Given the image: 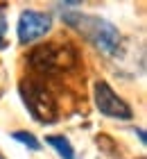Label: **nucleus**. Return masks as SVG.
I'll list each match as a JSON object with an SVG mask.
<instances>
[{
  "label": "nucleus",
  "instance_id": "1",
  "mask_svg": "<svg viewBox=\"0 0 147 159\" xmlns=\"http://www.w3.org/2000/svg\"><path fill=\"white\" fill-rule=\"evenodd\" d=\"M32 68L41 73H63V70L75 68L77 52L70 46H59V43H45L29 52Z\"/></svg>",
  "mask_w": 147,
  "mask_h": 159
},
{
  "label": "nucleus",
  "instance_id": "2",
  "mask_svg": "<svg viewBox=\"0 0 147 159\" xmlns=\"http://www.w3.org/2000/svg\"><path fill=\"white\" fill-rule=\"evenodd\" d=\"M75 30H82L84 37L93 43L100 52L104 55H118L120 52V43H122V37L118 32V27L113 23H109L104 18H88L82 14L79 23Z\"/></svg>",
  "mask_w": 147,
  "mask_h": 159
},
{
  "label": "nucleus",
  "instance_id": "3",
  "mask_svg": "<svg viewBox=\"0 0 147 159\" xmlns=\"http://www.w3.org/2000/svg\"><path fill=\"white\" fill-rule=\"evenodd\" d=\"M20 96H23L25 107L36 120H41L43 125H50V123L57 120V114H59L57 100L45 86L36 82H23L20 84Z\"/></svg>",
  "mask_w": 147,
  "mask_h": 159
},
{
  "label": "nucleus",
  "instance_id": "4",
  "mask_svg": "<svg viewBox=\"0 0 147 159\" xmlns=\"http://www.w3.org/2000/svg\"><path fill=\"white\" fill-rule=\"evenodd\" d=\"M95 107H97L100 114H104L109 118L129 120L134 116V114H131V107L124 102L106 82H95Z\"/></svg>",
  "mask_w": 147,
  "mask_h": 159
},
{
  "label": "nucleus",
  "instance_id": "5",
  "mask_svg": "<svg viewBox=\"0 0 147 159\" xmlns=\"http://www.w3.org/2000/svg\"><path fill=\"white\" fill-rule=\"evenodd\" d=\"M52 27V16L50 14H43V11H34V9H27L20 14L18 18V41L27 46V43H34L36 39L45 37Z\"/></svg>",
  "mask_w": 147,
  "mask_h": 159
},
{
  "label": "nucleus",
  "instance_id": "6",
  "mask_svg": "<svg viewBox=\"0 0 147 159\" xmlns=\"http://www.w3.org/2000/svg\"><path fill=\"white\" fill-rule=\"evenodd\" d=\"M48 146H52L57 150V155L61 159H75V148L70 146V141L66 139V136H59V134H50L45 136Z\"/></svg>",
  "mask_w": 147,
  "mask_h": 159
},
{
  "label": "nucleus",
  "instance_id": "7",
  "mask_svg": "<svg viewBox=\"0 0 147 159\" xmlns=\"http://www.w3.org/2000/svg\"><path fill=\"white\" fill-rule=\"evenodd\" d=\"M11 139H16L18 143L27 146L29 150H41V141L36 139L32 132H23V129H18V132H14V134H11Z\"/></svg>",
  "mask_w": 147,
  "mask_h": 159
},
{
  "label": "nucleus",
  "instance_id": "8",
  "mask_svg": "<svg viewBox=\"0 0 147 159\" xmlns=\"http://www.w3.org/2000/svg\"><path fill=\"white\" fill-rule=\"evenodd\" d=\"M5 32H7V23H5V18L0 16V48H5V46H7V41H5Z\"/></svg>",
  "mask_w": 147,
  "mask_h": 159
},
{
  "label": "nucleus",
  "instance_id": "9",
  "mask_svg": "<svg viewBox=\"0 0 147 159\" xmlns=\"http://www.w3.org/2000/svg\"><path fill=\"white\" fill-rule=\"evenodd\" d=\"M136 134H138V139H141V143H147V141H145V139H147V136H145V132H143V129H141V127H138V129H136Z\"/></svg>",
  "mask_w": 147,
  "mask_h": 159
},
{
  "label": "nucleus",
  "instance_id": "10",
  "mask_svg": "<svg viewBox=\"0 0 147 159\" xmlns=\"http://www.w3.org/2000/svg\"><path fill=\"white\" fill-rule=\"evenodd\" d=\"M0 159H5V157H2V155H0Z\"/></svg>",
  "mask_w": 147,
  "mask_h": 159
}]
</instances>
